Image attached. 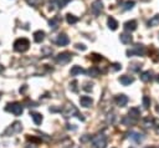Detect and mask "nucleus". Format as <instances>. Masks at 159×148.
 Segmentation results:
<instances>
[{
	"label": "nucleus",
	"mask_w": 159,
	"mask_h": 148,
	"mask_svg": "<svg viewBox=\"0 0 159 148\" xmlns=\"http://www.w3.org/2000/svg\"><path fill=\"white\" fill-rule=\"evenodd\" d=\"M23 131V124L21 122H19V121H15L14 123H11L8 128H6L3 133V136L5 137H11L14 135H18V133H20Z\"/></svg>",
	"instance_id": "nucleus-1"
},
{
	"label": "nucleus",
	"mask_w": 159,
	"mask_h": 148,
	"mask_svg": "<svg viewBox=\"0 0 159 148\" xmlns=\"http://www.w3.org/2000/svg\"><path fill=\"white\" fill-rule=\"evenodd\" d=\"M29 47H30V41L26 38L18 39L14 42V50L16 52H25V51L29 50Z\"/></svg>",
	"instance_id": "nucleus-2"
},
{
	"label": "nucleus",
	"mask_w": 159,
	"mask_h": 148,
	"mask_svg": "<svg viewBox=\"0 0 159 148\" xmlns=\"http://www.w3.org/2000/svg\"><path fill=\"white\" fill-rule=\"evenodd\" d=\"M5 111L10 112V113H12L14 116H21L23 112H24V107L20 102H12V103L6 105Z\"/></svg>",
	"instance_id": "nucleus-3"
},
{
	"label": "nucleus",
	"mask_w": 159,
	"mask_h": 148,
	"mask_svg": "<svg viewBox=\"0 0 159 148\" xmlns=\"http://www.w3.org/2000/svg\"><path fill=\"white\" fill-rule=\"evenodd\" d=\"M107 138L105 135H96L92 137V147L93 148H106Z\"/></svg>",
	"instance_id": "nucleus-4"
},
{
	"label": "nucleus",
	"mask_w": 159,
	"mask_h": 148,
	"mask_svg": "<svg viewBox=\"0 0 159 148\" xmlns=\"http://www.w3.org/2000/svg\"><path fill=\"white\" fill-rule=\"evenodd\" d=\"M62 115H64V117H66V118L73 117L75 115L78 116V111L76 110V107H75L72 103H66L65 107L62 108Z\"/></svg>",
	"instance_id": "nucleus-5"
},
{
	"label": "nucleus",
	"mask_w": 159,
	"mask_h": 148,
	"mask_svg": "<svg viewBox=\"0 0 159 148\" xmlns=\"http://www.w3.org/2000/svg\"><path fill=\"white\" fill-rule=\"evenodd\" d=\"M71 59H72V54L65 51V52H61L56 56V62L60 63V65H66V63H68L71 61Z\"/></svg>",
	"instance_id": "nucleus-6"
},
{
	"label": "nucleus",
	"mask_w": 159,
	"mask_h": 148,
	"mask_svg": "<svg viewBox=\"0 0 159 148\" xmlns=\"http://www.w3.org/2000/svg\"><path fill=\"white\" fill-rule=\"evenodd\" d=\"M144 54H146V47L143 45H136L133 46L132 50H127V56H133V55L142 56Z\"/></svg>",
	"instance_id": "nucleus-7"
},
{
	"label": "nucleus",
	"mask_w": 159,
	"mask_h": 148,
	"mask_svg": "<svg viewBox=\"0 0 159 148\" xmlns=\"http://www.w3.org/2000/svg\"><path fill=\"white\" fill-rule=\"evenodd\" d=\"M91 10H92V13L95 14V15H100V14L102 13V10H103L102 0H95V1L92 3V5H91Z\"/></svg>",
	"instance_id": "nucleus-8"
},
{
	"label": "nucleus",
	"mask_w": 159,
	"mask_h": 148,
	"mask_svg": "<svg viewBox=\"0 0 159 148\" xmlns=\"http://www.w3.org/2000/svg\"><path fill=\"white\" fill-rule=\"evenodd\" d=\"M55 42H56L59 46H66V45H68V42H70V39H68L66 34H60L57 39L55 40Z\"/></svg>",
	"instance_id": "nucleus-9"
},
{
	"label": "nucleus",
	"mask_w": 159,
	"mask_h": 148,
	"mask_svg": "<svg viewBox=\"0 0 159 148\" xmlns=\"http://www.w3.org/2000/svg\"><path fill=\"white\" fill-rule=\"evenodd\" d=\"M114 101H116L117 106H119V107H124V106L128 103V97L126 95H118V96H116Z\"/></svg>",
	"instance_id": "nucleus-10"
},
{
	"label": "nucleus",
	"mask_w": 159,
	"mask_h": 148,
	"mask_svg": "<svg viewBox=\"0 0 159 148\" xmlns=\"http://www.w3.org/2000/svg\"><path fill=\"white\" fill-rule=\"evenodd\" d=\"M129 138L133 139L136 143H142L144 141V136L142 133H138V132H130L129 133Z\"/></svg>",
	"instance_id": "nucleus-11"
},
{
	"label": "nucleus",
	"mask_w": 159,
	"mask_h": 148,
	"mask_svg": "<svg viewBox=\"0 0 159 148\" xmlns=\"http://www.w3.org/2000/svg\"><path fill=\"white\" fill-rule=\"evenodd\" d=\"M80 103L82 107H91L92 103H93V100L89 96H82L80 98Z\"/></svg>",
	"instance_id": "nucleus-12"
},
{
	"label": "nucleus",
	"mask_w": 159,
	"mask_h": 148,
	"mask_svg": "<svg viewBox=\"0 0 159 148\" xmlns=\"http://www.w3.org/2000/svg\"><path fill=\"white\" fill-rule=\"evenodd\" d=\"M119 40H121V42H123V44L128 45V44H130V42L133 41V38H132V35H130V32L129 34L128 32H123V34L119 35Z\"/></svg>",
	"instance_id": "nucleus-13"
},
{
	"label": "nucleus",
	"mask_w": 159,
	"mask_h": 148,
	"mask_svg": "<svg viewBox=\"0 0 159 148\" xmlns=\"http://www.w3.org/2000/svg\"><path fill=\"white\" fill-rule=\"evenodd\" d=\"M124 30L126 31H134L136 29H137V21L136 20H129V21H127V23H124Z\"/></svg>",
	"instance_id": "nucleus-14"
},
{
	"label": "nucleus",
	"mask_w": 159,
	"mask_h": 148,
	"mask_svg": "<svg viewBox=\"0 0 159 148\" xmlns=\"http://www.w3.org/2000/svg\"><path fill=\"white\" fill-rule=\"evenodd\" d=\"M45 39V32L41 31V30H37L34 32V41L37 42V44H40V42H42Z\"/></svg>",
	"instance_id": "nucleus-15"
},
{
	"label": "nucleus",
	"mask_w": 159,
	"mask_h": 148,
	"mask_svg": "<svg viewBox=\"0 0 159 148\" xmlns=\"http://www.w3.org/2000/svg\"><path fill=\"white\" fill-rule=\"evenodd\" d=\"M133 81H134L133 77H130L128 75H124V76H121L119 77V82L123 85V86H128V85L133 83Z\"/></svg>",
	"instance_id": "nucleus-16"
},
{
	"label": "nucleus",
	"mask_w": 159,
	"mask_h": 148,
	"mask_svg": "<svg viewBox=\"0 0 159 148\" xmlns=\"http://www.w3.org/2000/svg\"><path fill=\"white\" fill-rule=\"evenodd\" d=\"M30 116H31L34 123H35L36 126L41 124V122H42V115L41 113H37V112H31Z\"/></svg>",
	"instance_id": "nucleus-17"
},
{
	"label": "nucleus",
	"mask_w": 159,
	"mask_h": 148,
	"mask_svg": "<svg viewBox=\"0 0 159 148\" xmlns=\"http://www.w3.org/2000/svg\"><path fill=\"white\" fill-rule=\"evenodd\" d=\"M107 25H108V27L111 30H117L118 29V23H117V20L114 19V18H112V16H109L108 19H107Z\"/></svg>",
	"instance_id": "nucleus-18"
},
{
	"label": "nucleus",
	"mask_w": 159,
	"mask_h": 148,
	"mask_svg": "<svg viewBox=\"0 0 159 148\" xmlns=\"http://www.w3.org/2000/svg\"><path fill=\"white\" fill-rule=\"evenodd\" d=\"M60 23H61V18L60 16H53L49 21V25H50V27L52 30H55V29H57V26L60 25Z\"/></svg>",
	"instance_id": "nucleus-19"
},
{
	"label": "nucleus",
	"mask_w": 159,
	"mask_h": 148,
	"mask_svg": "<svg viewBox=\"0 0 159 148\" xmlns=\"http://www.w3.org/2000/svg\"><path fill=\"white\" fill-rule=\"evenodd\" d=\"M84 72H85V70L82 68L81 66H78V65L73 66V67L71 68V71H70L71 76H77V75H81V74H84Z\"/></svg>",
	"instance_id": "nucleus-20"
},
{
	"label": "nucleus",
	"mask_w": 159,
	"mask_h": 148,
	"mask_svg": "<svg viewBox=\"0 0 159 148\" xmlns=\"http://www.w3.org/2000/svg\"><path fill=\"white\" fill-rule=\"evenodd\" d=\"M86 72H87L88 76H91V77H97V76H100V70H98L97 67H89Z\"/></svg>",
	"instance_id": "nucleus-21"
},
{
	"label": "nucleus",
	"mask_w": 159,
	"mask_h": 148,
	"mask_svg": "<svg viewBox=\"0 0 159 148\" xmlns=\"http://www.w3.org/2000/svg\"><path fill=\"white\" fill-rule=\"evenodd\" d=\"M141 80L143 82H149L152 80V72L150 71H144L141 74Z\"/></svg>",
	"instance_id": "nucleus-22"
},
{
	"label": "nucleus",
	"mask_w": 159,
	"mask_h": 148,
	"mask_svg": "<svg viewBox=\"0 0 159 148\" xmlns=\"http://www.w3.org/2000/svg\"><path fill=\"white\" fill-rule=\"evenodd\" d=\"M139 116H141V112H139V110H138V108H136V107L130 108V111H129V117H132V118L137 119V118L139 117Z\"/></svg>",
	"instance_id": "nucleus-23"
},
{
	"label": "nucleus",
	"mask_w": 159,
	"mask_h": 148,
	"mask_svg": "<svg viewBox=\"0 0 159 148\" xmlns=\"http://www.w3.org/2000/svg\"><path fill=\"white\" fill-rule=\"evenodd\" d=\"M148 25H149V26H158V25H159V14L154 15L153 18H152V19L148 21Z\"/></svg>",
	"instance_id": "nucleus-24"
},
{
	"label": "nucleus",
	"mask_w": 159,
	"mask_h": 148,
	"mask_svg": "<svg viewBox=\"0 0 159 148\" xmlns=\"http://www.w3.org/2000/svg\"><path fill=\"white\" fill-rule=\"evenodd\" d=\"M77 18H76L75 15H72V14H67V15H66V21H67V23L68 24H70V25H72V24H76V23H77Z\"/></svg>",
	"instance_id": "nucleus-25"
},
{
	"label": "nucleus",
	"mask_w": 159,
	"mask_h": 148,
	"mask_svg": "<svg viewBox=\"0 0 159 148\" xmlns=\"http://www.w3.org/2000/svg\"><path fill=\"white\" fill-rule=\"evenodd\" d=\"M134 5H136V3L133 1V0H128V1H126V3L123 4V9L124 10H130Z\"/></svg>",
	"instance_id": "nucleus-26"
},
{
	"label": "nucleus",
	"mask_w": 159,
	"mask_h": 148,
	"mask_svg": "<svg viewBox=\"0 0 159 148\" xmlns=\"http://www.w3.org/2000/svg\"><path fill=\"white\" fill-rule=\"evenodd\" d=\"M26 3L31 6H34V8H37V6L42 3V0H26Z\"/></svg>",
	"instance_id": "nucleus-27"
},
{
	"label": "nucleus",
	"mask_w": 159,
	"mask_h": 148,
	"mask_svg": "<svg viewBox=\"0 0 159 148\" xmlns=\"http://www.w3.org/2000/svg\"><path fill=\"white\" fill-rule=\"evenodd\" d=\"M70 1H72V0H59L57 1V5H59V8L60 9H62V8H65V6L70 3Z\"/></svg>",
	"instance_id": "nucleus-28"
},
{
	"label": "nucleus",
	"mask_w": 159,
	"mask_h": 148,
	"mask_svg": "<svg viewBox=\"0 0 159 148\" xmlns=\"http://www.w3.org/2000/svg\"><path fill=\"white\" fill-rule=\"evenodd\" d=\"M143 106L146 108H149L150 107V98L148 96H144L143 97Z\"/></svg>",
	"instance_id": "nucleus-29"
},
{
	"label": "nucleus",
	"mask_w": 159,
	"mask_h": 148,
	"mask_svg": "<svg viewBox=\"0 0 159 148\" xmlns=\"http://www.w3.org/2000/svg\"><path fill=\"white\" fill-rule=\"evenodd\" d=\"M153 122H154V119L150 118V117L144 118V121H143V123H144V126H146V127H150L152 124H153Z\"/></svg>",
	"instance_id": "nucleus-30"
},
{
	"label": "nucleus",
	"mask_w": 159,
	"mask_h": 148,
	"mask_svg": "<svg viewBox=\"0 0 159 148\" xmlns=\"http://www.w3.org/2000/svg\"><path fill=\"white\" fill-rule=\"evenodd\" d=\"M142 66H141V63H138V62H133L132 63V66H130L129 68H132L133 71H139V68H141Z\"/></svg>",
	"instance_id": "nucleus-31"
},
{
	"label": "nucleus",
	"mask_w": 159,
	"mask_h": 148,
	"mask_svg": "<svg viewBox=\"0 0 159 148\" xmlns=\"http://www.w3.org/2000/svg\"><path fill=\"white\" fill-rule=\"evenodd\" d=\"M42 54H44L45 56L51 55V54H52V49H50V47H44V49H42Z\"/></svg>",
	"instance_id": "nucleus-32"
},
{
	"label": "nucleus",
	"mask_w": 159,
	"mask_h": 148,
	"mask_svg": "<svg viewBox=\"0 0 159 148\" xmlns=\"http://www.w3.org/2000/svg\"><path fill=\"white\" fill-rule=\"evenodd\" d=\"M75 47L77 49V50H81V51H85L86 49H87V47H86L84 44H76V46H75Z\"/></svg>",
	"instance_id": "nucleus-33"
},
{
	"label": "nucleus",
	"mask_w": 159,
	"mask_h": 148,
	"mask_svg": "<svg viewBox=\"0 0 159 148\" xmlns=\"http://www.w3.org/2000/svg\"><path fill=\"white\" fill-rule=\"evenodd\" d=\"M92 86H93L92 83H85V86L82 87V88H84L85 91H91L92 90Z\"/></svg>",
	"instance_id": "nucleus-34"
},
{
	"label": "nucleus",
	"mask_w": 159,
	"mask_h": 148,
	"mask_svg": "<svg viewBox=\"0 0 159 148\" xmlns=\"http://www.w3.org/2000/svg\"><path fill=\"white\" fill-rule=\"evenodd\" d=\"M121 68H122V66L119 65V63H113V65H112L113 71H118V70H121Z\"/></svg>",
	"instance_id": "nucleus-35"
},
{
	"label": "nucleus",
	"mask_w": 159,
	"mask_h": 148,
	"mask_svg": "<svg viewBox=\"0 0 159 148\" xmlns=\"http://www.w3.org/2000/svg\"><path fill=\"white\" fill-rule=\"evenodd\" d=\"M88 139H91V136H88V135H85L84 137H81V142H82V143H85V142H87Z\"/></svg>",
	"instance_id": "nucleus-36"
},
{
	"label": "nucleus",
	"mask_w": 159,
	"mask_h": 148,
	"mask_svg": "<svg viewBox=\"0 0 159 148\" xmlns=\"http://www.w3.org/2000/svg\"><path fill=\"white\" fill-rule=\"evenodd\" d=\"M25 148H37V146L34 144V143H26L25 144Z\"/></svg>",
	"instance_id": "nucleus-37"
},
{
	"label": "nucleus",
	"mask_w": 159,
	"mask_h": 148,
	"mask_svg": "<svg viewBox=\"0 0 159 148\" xmlns=\"http://www.w3.org/2000/svg\"><path fill=\"white\" fill-rule=\"evenodd\" d=\"M154 128H155V132L159 133V119L154 122Z\"/></svg>",
	"instance_id": "nucleus-38"
},
{
	"label": "nucleus",
	"mask_w": 159,
	"mask_h": 148,
	"mask_svg": "<svg viewBox=\"0 0 159 148\" xmlns=\"http://www.w3.org/2000/svg\"><path fill=\"white\" fill-rule=\"evenodd\" d=\"M76 85H77V82H72L71 85H70V86H72V91H75V92H76V91H77V88H76Z\"/></svg>",
	"instance_id": "nucleus-39"
},
{
	"label": "nucleus",
	"mask_w": 159,
	"mask_h": 148,
	"mask_svg": "<svg viewBox=\"0 0 159 148\" xmlns=\"http://www.w3.org/2000/svg\"><path fill=\"white\" fill-rule=\"evenodd\" d=\"M3 71H4V66H3V65H0V74H1Z\"/></svg>",
	"instance_id": "nucleus-40"
},
{
	"label": "nucleus",
	"mask_w": 159,
	"mask_h": 148,
	"mask_svg": "<svg viewBox=\"0 0 159 148\" xmlns=\"http://www.w3.org/2000/svg\"><path fill=\"white\" fill-rule=\"evenodd\" d=\"M25 90H26V86H24L23 88H20V92H24V91H25Z\"/></svg>",
	"instance_id": "nucleus-41"
},
{
	"label": "nucleus",
	"mask_w": 159,
	"mask_h": 148,
	"mask_svg": "<svg viewBox=\"0 0 159 148\" xmlns=\"http://www.w3.org/2000/svg\"><path fill=\"white\" fill-rule=\"evenodd\" d=\"M157 81H158V82H159V75H158V76H157Z\"/></svg>",
	"instance_id": "nucleus-42"
},
{
	"label": "nucleus",
	"mask_w": 159,
	"mask_h": 148,
	"mask_svg": "<svg viewBox=\"0 0 159 148\" xmlns=\"http://www.w3.org/2000/svg\"><path fill=\"white\" fill-rule=\"evenodd\" d=\"M0 97H1V94H0Z\"/></svg>",
	"instance_id": "nucleus-43"
},
{
	"label": "nucleus",
	"mask_w": 159,
	"mask_h": 148,
	"mask_svg": "<svg viewBox=\"0 0 159 148\" xmlns=\"http://www.w3.org/2000/svg\"><path fill=\"white\" fill-rule=\"evenodd\" d=\"M148 148H150V147H148Z\"/></svg>",
	"instance_id": "nucleus-44"
}]
</instances>
